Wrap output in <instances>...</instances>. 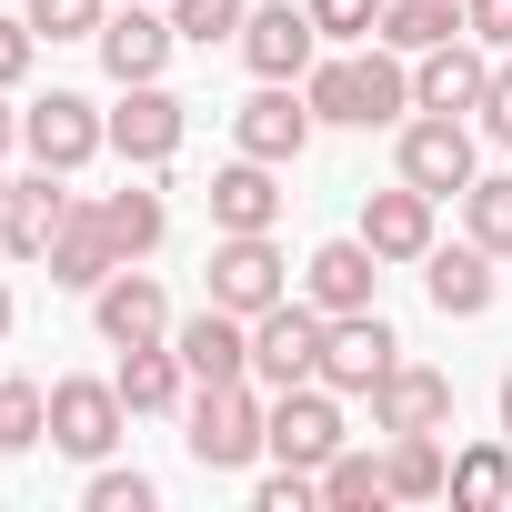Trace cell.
I'll use <instances>...</instances> for the list:
<instances>
[{
  "instance_id": "cell-1",
  "label": "cell",
  "mask_w": 512,
  "mask_h": 512,
  "mask_svg": "<svg viewBox=\"0 0 512 512\" xmlns=\"http://www.w3.org/2000/svg\"><path fill=\"white\" fill-rule=\"evenodd\" d=\"M181 442H191L201 472H241V462H262V452H272V412H262V392H251V372H241V382H201Z\"/></svg>"
},
{
  "instance_id": "cell-2",
  "label": "cell",
  "mask_w": 512,
  "mask_h": 512,
  "mask_svg": "<svg viewBox=\"0 0 512 512\" xmlns=\"http://www.w3.org/2000/svg\"><path fill=\"white\" fill-rule=\"evenodd\" d=\"M322 342H332V312L302 292H282L272 312H251V382H272V392H292V382H322Z\"/></svg>"
},
{
  "instance_id": "cell-3",
  "label": "cell",
  "mask_w": 512,
  "mask_h": 512,
  "mask_svg": "<svg viewBox=\"0 0 512 512\" xmlns=\"http://www.w3.org/2000/svg\"><path fill=\"white\" fill-rule=\"evenodd\" d=\"M282 292H292V262L272 251V231H221V241H211V302H221V312L251 322V312H272Z\"/></svg>"
},
{
  "instance_id": "cell-4",
  "label": "cell",
  "mask_w": 512,
  "mask_h": 512,
  "mask_svg": "<svg viewBox=\"0 0 512 512\" xmlns=\"http://www.w3.org/2000/svg\"><path fill=\"white\" fill-rule=\"evenodd\" d=\"M402 181L412 191H432V201H462L482 171H472V121L462 111H422V121H402Z\"/></svg>"
},
{
  "instance_id": "cell-5",
  "label": "cell",
  "mask_w": 512,
  "mask_h": 512,
  "mask_svg": "<svg viewBox=\"0 0 512 512\" xmlns=\"http://www.w3.org/2000/svg\"><path fill=\"white\" fill-rule=\"evenodd\" d=\"M342 442H352V432H342V392H332V382H292V392H272V462L322 472Z\"/></svg>"
},
{
  "instance_id": "cell-6",
  "label": "cell",
  "mask_w": 512,
  "mask_h": 512,
  "mask_svg": "<svg viewBox=\"0 0 512 512\" xmlns=\"http://www.w3.org/2000/svg\"><path fill=\"white\" fill-rule=\"evenodd\" d=\"M312 131H322V121H312L302 81H262V91H251V101L231 111V141H241L251 161H282V171H292V161L312 151Z\"/></svg>"
},
{
  "instance_id": "cell-7",
  "label": "cell",
  "mask_w": 512,
  "mask_h": 512,
  "mask_svg": "<svg viewBox=\"0 0 512 512\" xmlns=\"http://www.w3.org/2000/svg\"><path fill=\"white\" fill-rule=\"evenodd\" d=\"M21 151H31L41 171H81L91 151H111V121H101L81 91H51V101L21 111Z\"/></svg>"
},
{
  "instance_id": "cell-8",
  "label": "cell",
  "mask_w": 512,
  "mask_h": 512,
  "mask_svg": "<svg viewBox=\"0 0 512 512\" xmlns=\"http://www.w3.org/2000/svg\"><path fill=\"white\" fill-rule=\"evenodd\" d=\"M312 51H322L312 0H272V11H251V21H241V61H251V81H302Z\"/></svg>"
},
{
  "instance_id": "cell-9",
  "label": "cell",
  "mask_w": 512,
  "mask_h": 512,
  "mask_svg": "<svg viewBox=\"0 0 512 512\" xmlns=\"http://www.w3.org/2000/svg\"><path fill=\"white\" fill-rule=\"evenodd\" d=\"M181 131H191V101H171L161 81H131L121 111H111V151H121L131 171H161V161L181 151Z\"/></svg>"
},
{
  "instance_id": "cell-10",
  "label": "cell",
  "mask_w": 512,
  "mask_h": 512,
  "mask_svg": "<svg viewBox=\"0 0 512 512\" xmlns=\"http://www.w3.org/2000/svg\"><path fill=\"white\" fill-rule=\"evenodd\" d=\"M121 422H131L121 382H51V452H71V462H101V452L121 442Z\"/></svg>"
},
{
  "instance_id": "cell-11",
  "label": "cell",
  "mask_w": 512,
  "mask_h": 512,
  "mask_svg": "<svg viewBox=\"0 0 512 512\" xmlns=\"http://www.w3.org/2000/svg\"><path fill=\"white\" fill-rule=\"evenodd\" d=\"M171 21H161V0H111V21H101V71L131 91V81H161L171 71Z\"/></svg>"
},
{
  "instance_id": "cell-12",
  "label": "cell",
  "mask_w": 512,
  "mask_h": 512,
  "mask_svg": "<svg viewBox=\"0 0 512 512\" xmlns=\"http://www.w3.org/2000/svg\"><path fill=\"white\" fill-rule=\"evenodd\" d=\"M482 81H492V51L472 31H452L442 51L412 61V111H482Z\"/></svg>"
},
{
  "instance_id": "cell-13",
  "label": "cell",
  "mask_w": 512,
  "mask_h": 512,
  "mask_svg": "<svg viewBox=\"0 0 512 512\" xmlns=\"http://www.w3.org/2000/svg\"><path fill=\"white\" fill-rule=\"evenodd\" d=\"M91 322H101V342H111V352H131V342H171V302H161V282H151V272H131V262L91 292Z\"/></svg>"
},
{
  "instance_id": "cell-14",
  "label": "cell",
  "mask_w": 512,
  "mask_h": 512,
  "mask_svg": "<svg viewBox=\"0 0 512 512\" xmlns=\"http://www.w3.org/2000/svg\"><path fill=\"white\" fill-rule=\"evenodd\" d=\"M452 422V372L432 362H392L372 382V432H442Z\"/></svg>"
},
{
  "instance_id": "cell-15",
  "label": "cell",
  "mask_w": 512,
  "mask_h": 512,
  "mask_svg": "<svg viewBox=\"0 0 512 512\" xmlns=\"http://www.w3.org/2000/svg\"><path fill=\"white\" fill-rule=\"evenodd\" d=\"M71 171H41L31 161V181H11V201H0V241L21 251V262H51V241H61V221H71V191H61Z\"/></svg>"
},
{
  "instance_id": "cell-16",
  "label": "cell",
  "mask_w": 512,
  "mask_h": 512,
  "mask_svg": "<svg viewBox=\"0 0 512 512\" xmlns=\"http://www.w3.org/2000/svg\"><path fill=\"white\" fill-rule=\"evenodd\" d=\"M302 292L342 322V312H372V292H382V251L352 231V241H322L312 262H302Z\"/></svg>"
},
{
  "instance_id": "cell-17",
  "label": "cell",
  "mask_w": 512,
  "mask_h": 512,
  "mask_svg": "<svg viewBox=\"0 0 512 512\" xmlns=\"http://www.w3.org/2000/svg\"><path fill=\"white\" fill-rule=\"evenodd\" d=\"M171 352H181L191 382H241V372H251V322L221 312V302H201V312L171 332Z\"/></svg>"
},
{
  "instance_id": "cell-18",
  "label": "cell",
  "mask_w": 512,
  "mask_h": 512,
  "mask_svg": "<svg viewBox=\"0 0 512 512\" xmlns=\"http://www.w3.org/2000/svg\"><path fill=\"white\" fill-rule=\"evenodd\" d=\"M392 362H402V342H392L382 312H342L332 342H322V382H332V392H372Z\"/></svg>"
},
{
  "instance_id": "cell-19",
  "label": "cell",
  "mask_w": 512,
  "mask_h": 512,
  "mask_svg": "<svg viewBox=\"0 0 512 512\" xmlns=\"http://www.w3.org/2000/svg\"><path fill=\"white\" fill-rule=\"evenodd\" d=\"M422 292H432L442 322H482V312H492V251H482V241H452V251L432 241V251H422Z\"/></svg>"
},
{
  "instance_id": "cell-20",
  "label": "cell",
  "mask_w": 512,
  "mask_h": 512,
  "mask_svg": "<svg viewBox=\"0 0 512 512\" xmlns=\"http://www.w3.org/2000/svg\"><path fill=\"white\" fill-rule=\"evenodd\" d=\"M282 221V161H231L211 171V231H272Z\"/></svg>"
},
{
  "instance_id": "cell-21",
  "label": "cell",
  "mask_w": 512,
  "mask_h": 512,
  "mask_svg": "<svg viewBox=\"0 0 512 512\" xmlns=\"http://www.w3.org/2000/svg\"><path fill=\"white\" fill-rule=\"evenodd\" d=\"M111 272H121V241H111L101 201H71V221H61V241H51V282H61V292H101Z\"/></svg>"
},
{
  "instance_id": "cell-22",
  "label": "cell",
  "mask_w": 512,
  "mask_h": 512,
  "mask_svg": "<svg viewBox=\"0 0 512 512\" xmlns=\"http://www.w3.org/2000/svg\"><path fill=\"white\" fill-rule=\"evenodd\" d=\"M362 241L382 251V262H422V251H432V191H412V181L372 191L362 201Z\"/></svg>"
},
{
  "instance_id": "cell-23",
  "label": "cell",
  "mask_w": 512,
  "mask_h": 512,
  "mask_svg": "<svg viewBox=\"0 0 512 512\" xmlns=\"http://www.w3.org/2000/svg\"><path fill=\"white\" fill-rule=\"evenodd\" d=\"M462 31V0H382V51H402V61H422V51H442Z\"/></svg>"
},
{
  "instance_id": "cell-24",
  "label": "cell",
  "mask_w": 512,
  "mask_h": 512,
  "mask_svg": "<svg viewBox=\"0 0 512 512\" xmlns=\"http://www.w3.org/2000/svg\"><path fill=\"white\" fill-rule=\"evenodd\" d=\"M111 382H121V402H131V412H171L191 372H181V352H171V342H131Z\"/></svg>"
},
{
  "instance_id": "cell-25",
  "label": "cell",
  "mask_w": 512,
  "mask_h": 512,
  "mask_svg": "<svg viewBox=\"0 0 512 512\" xmlns=\"http://www.w3.org/2000/svg\"><path fill=\"white\" fill-rule=\"evenodd\" d=\"M382 482H392V502H432V492H452L442 432H392V452H382Z\"/></svg>"
},
{
  "instance_id": "cell-26",
  "label": "cell",
  "mask_w": 512,
  "mask_h": 512,
  "mask_svg": "<svg viewBox=\"0 0 512 512\" xmlns=\"http://www.w3.org/2000/svg\"><path fill=\"white\" fill-rule=\"evenodd\" d=\"M302 101H312V121H332V131H372L362 61H312V71H302Z\"/></svg>"
},
{
  "instance_id": "cell-27",
  "label": "cell",
  "mask_w": 512,
  "mask_h": 512,
  "mask_svg": "<svg viewBox=\"0 0 512 512\" xmlns=\"http://www.w3.org/2000/svg\"><path fill=\"white\" fill-rule=\"evenodd\" d=\"M101 221H111V241H121V262H151L161 231H171L161 191H101Z\"/></svg>"
},
{
  "instance_id": "cell-28",
  "label": "cell",
  "mask_w": 512,
  "mask_h": 512,
  "mask_svg": "<svg viewBox=\"0 0 512 512\" xmlns=\"http://www.w3.org/2000/svg\"><path fill=\"white\" fill-rule=\"evenodd\" d=\"M452 502H462V512L512 502V432H502V442H472V452L452 462Z\"/></svg>"
},
{
  "instance_id": "cell-29",
  "label": "cell",
  "mask_w": 512,
  "mask_h": 512,
  "mask_svg": "<svg viewBox=\"0 0 512 512\" xmlns=\"http://www.w3.org/2000/svg\"><path fill=\"white\" fill-rule=\"evenodd\" d=\"M322 502H332V512H382V502H392V482H382V462H372V452H352V442H342V452L322 462Z\"/></svg>"
},
{
  "instance_id": "cell-30",
  "label": "cell",
  "mask_w": 512,
  "mask_h": 512,
  "mask_svg": "<svg viewBox=\"0 0 512 512\" xmlns=\"http://www.w3.org/2000/svg\"><path fill=\"white\" fill-rule=\"evenodd\" d=\"M462 221H472V241L492 251V262H512V171L472 181V191H462Z\"/></svg>"
},
{
  "instance_id": "cell-31",
  "label": "cell",
  "mask_w": 512,
  "mask_h": 512,
  "mask_svg": "<svg viewBox=\"0 0 512 512\" xmlns=\"http://www.w3.org/2000/svg\"><path fill=\"white\" fill-rule=\"evenodd\" d=\"M51 442V392L41 382H0V452H41Z\"/></svg>"
},
{
  "instance_id": "cell-32",
  "label": "cell",
  "mask_w": 512,
  "mask_h": 512,
  "mask_svg": "<svg viewBox=\"0 0 512 512\" xmlns=\"http://www.w3.org/2000/svg\"><path fill=\"white\" fill-rule=\"evenodd\" d=\"M241 21H251V0H171V31L181 41H241Z\"/></svg>"
},
{
  "instance_id": "cell-33",
  "label": "cell",
  "mask_w": 512,
  "mask_h": 512,
  "mask_svg": "<svg viewBox=\"0 0 512 512\" xmlns=\"http://www.w3.org/2000/svg\"><path fill=\"white\" fill-rule=\"evenodd\" d=\"M101 21H111V0H31L41 41H101Z\"/></svg>"
},
{
  "instance_id": "cell-34",
  "label": "cell",
  "mask_w": 512,
  "mask_h": 512,
  "mask_svg": "<svg viewBox=\"0 0 512 512\" xmlns=\"http://www.w3.org/2000/svg\"><path fill=\"white\" fill-rule=\"evenodd\" d=\"M312 21H322V41H372L382 0H312Z\"/></svg>"
},
{
  "instance_id": "cell-35",
  "label": "cell",
  "mask_w": 512,
  "mask_h": 512,
  "mask_svg": "<svg viewBox=\"0 0 512 512\" xmlns=\"http://www.w3.org/2000/svg\"><path fill=\"white\" fill-rule=\"evenodd\" d=\"M91 512H151V472H91Z\"/></svg>"
},
{
  "instance_id": "cell-36",
  "label": "cell",
  "mask_w": 512,
  "mask_h": 512,
  "mask_svg": "<svg viewBox=\"0 0 512 512\" xmlns=\"http://www.w3.org/2000/svg\"><path fill=\"white\" fill-rule=\"evenodd\" d=\"M251 502H262V512H312V502H322V472H292V462H282Z\"/></svg>"
},
{
  "instance_id": "cell-37",
  "label": "cell",
  "mask_w": 512,
  "mask_h": 512,
  "mask_svg": "<svg viewBox=\"0 0 512 512\" xmlns=\"http://www.w3.org/2000/svg\"><path fill=\"white\" fill-rule=\"evenodd\" d=\"M482 141L512 151V61H492V81H482Z\"/></svg>"
},
{
  "instance_id": "cell-38",
  "label": "cell",
  "mask_w": 512,
  "mask_h": 512,
  "mask_svg": "<svg viewBox=\"0 0 512 512\" xmlns=\"http://www.w3.org/2000/svg\"><path fill=\"white\" fill-rule=\"evenodd\" d=\"M462 31L482 51H512V0H462Z\"/></svg>"
},
{
  "instance_id": "cell-39",
  "label": "cell",
  "mask_w": 512,
  "mask_h": 512,
  "mask_svg": "<svg viewBox=\"0 0 512 512\" xmlns=\"http://www.w3.org/2000/svg\"><path fill=\"white\" fill-rule=\"evenodd\" d=\"M31 51H41V31H31V21H0V91L31 81Z\"/></svg>"
},
{
  "instance_id": "cell-40",
  "label": "cell",
  "mask_w": 512,
  "mask_h": 512,
  "mask_svg": "<svg viewBox=\"0 0 512 512\" xmlns=\"http://www.w3.org/2000/svg\"><path fill=\"white\" fill-rule=\"evenodd\" d=\"M11 141H21V111H0V151H11Z\"/></svg>"
},
{
  "instance_id": "cell-41",
  "label": "cell",
  "mask_w": 512,
  "mask_h": 512,
  "mask_svg": "<svg viewBox=\"0 0 512 512\" xmlns=\"http://www.w3.org/2000/svg\"><path fill=\"white\" fill-rule=\"evenodd\" d=\"M0 342H11V282H0Z\"/></svg>"
},
{
  "instance_id": "cell-42",
  "label": "cell",
  "mask_w": 512,
  "mask_h": 512,
  "mask_svg": "<svg viewBox=\"0 0 512 512\" xmlns=\"http://www.w3.org/2000/svg\"><path fill=\"white\" fill-rule=\"evenodd\" d=\"M502 432H512V372H502Z\"/></svg>"
},
{
  "instance_id": "cell-43",
  "label": "cell",
  "mask_w": 512,
  "mask_h": 512,
  "mask_svg": "<svg viewBox=\"0 0 512 512\" xmlns=\"http://www.w3.org/2000/svg\"><path fill=\"white\" fill-rule=\"evenodd\" d=\"M0 201H11V181H0Z\"/></svg>"
},
{
  "instance_id": "cell-44",
  "label": "cell",
  "mask_w": 512,
  "mask_h": 512,
  "mask_svg": "<svg viewBox=\"0 0 512 512\" xmlns=\"http://www.w3.org/2000/svg\"><path fill=\"white\" fill-rule=\"evenodd\" d=\"M161 11H171V0H161Z\"/></svg>"
}]
</instances>
